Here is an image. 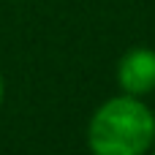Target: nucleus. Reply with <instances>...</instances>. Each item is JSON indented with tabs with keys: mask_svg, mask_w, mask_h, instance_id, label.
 Masks as SVG:
<instances>
[{
	"mask_svg": "<svg viewBox=\"0 0 155 155\" xmlns=\"http://www.w3.org/2000/svg\"><path fill=\"white\" fill-rule=\"evenodd\" d=\"M155 144V112L144 98L112 95L87 123V150L93 155H147Z\"/></svg>",
	"mask_w": 155,
	"mask_h": 155,
	"instance_id": "1",
	"label": "nucleus"
},
{
	"mask_svg": "<svg viewBox=\"0 0 155 155\" xmlns=\"http://www.w3.org/2000/svg\"><path fill=\"white\" fill-rule=\"evenodd\" d=\"M117 87L125 95L147 98L155 93V49L131 46L117 63Z\"/></svg>",
	"mask_w": 155,
	"mask_h": 155,
	"instance_id": "2",
	"label": "nucleus"
},
{
	"mask_svg": "<svg viewBox=\"0 0 155 155\" xmlns=\"http://www.w3.org/2000/svg\"><path fill=\"white\" fill-rule=\"evenodd\" d=\"M3 101H5V79L0 74V109H3Z\"/></svg>",
	"mask_w": 155,
	"mask_h": 155,
	"instance_id": "3",
	"label": "nucleus"
},
{
	"mask_svg": "<svg viewBox=\"0 0 155 155\" xmlns=\"http://www.w3.org/2000/svg\"><path fill=\"white\" fill-rule=\"evenodd\" d=\"M147 155H155V144H153V150H150V153H147Z\"/></svg>",
	"mask_w": 155,
	"mask_h": 155,
	"instance_id": "4",
	"label": "nucleus"
}]
</instances>
